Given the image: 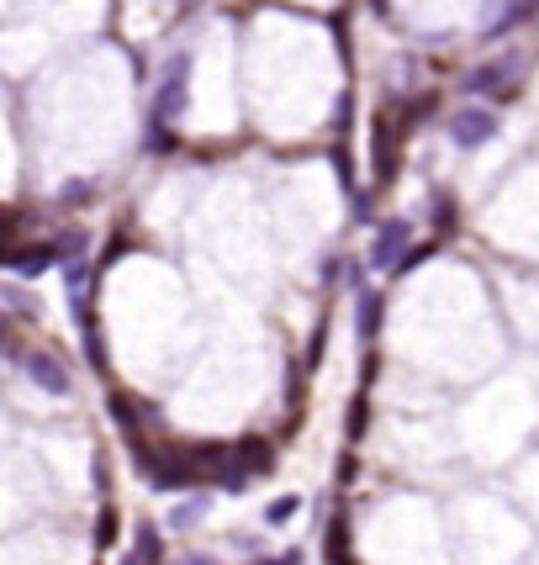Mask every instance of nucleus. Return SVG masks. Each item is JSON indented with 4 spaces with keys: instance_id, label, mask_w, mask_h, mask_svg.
Listing matches in <instances>:
<instances>
[{
    "instance_id": "obj_1",
    "label": "nucleus",
    "mask_w": 539,
    "mask_h": 565,
    "mask_svg": "<svg viewBox=\"0 0 539 565\" xmlns=\"http://www.w3.org/2000/svg\"><path fill=\"white\" fill-rule=\"evenodd\" d=\"M487 133H492V117H481V111H471V117L455 122V143H460V148H476Z\"/></svg>"
}]
</instances>
